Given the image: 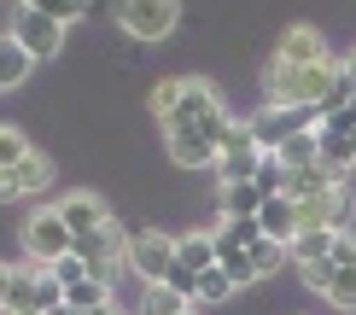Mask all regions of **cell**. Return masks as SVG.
<instances>
[{
    "label": "cell",
    "mask_w": 356,
    "mask_h": 315,
    "mask_svg": "<svg viewBox=\"0 0 356 315\" xmlns=\"http://www.w3.org/2000/svg\"><path fill=\"white\" fill-rule=\"evenodd\" d=\"M211 111H222V94L199 76H170L152 88V117L164 123V134H181V129H199Z\"/></svg>",
    "instance_id": "obj_1"
},
{
    "label": "cell",
    "mask_w": 356,
    "mask_h": 315,
    "mask_svg": "<svg viewBox=\"0 0 356 315\" xmlns=\"http://www.w3.org/2000/svg\"><path fill=\"white\" fill-rule=\"evenodd\" d=\"M339 82V58H321V65H286V58H269L263 70V88H269V105H321V94Z\"/></svg>",
    "instance_id": "obj_2"
},
{
    "label": "cell",
    "mask_w": 356,
    "mask_h": 315,
    "mask_svg": "<svg viewBox=\"0 0 356 315\" xmlns=\"http://www.w3.org/2000/svg\"><path fill=\"white\" fill-rule=\"evenodd\" d=\"M18 245H24V257H29V263H58L65 251H76V234L65 228L58 204H41V210H29V216H24Z\"/></svg>",
    "instance_id": "obj_3"
},
{
    "label": "cell",
    "mask_w": 356,
    "mask_h": 315,
    "mask_svg": "<svg viewBox=\"0 0 356 315\" xmlns=\"http://www.w3.org/2000/svg\"><path fill=\"white\" fill-rule=\"evenodd\" d=\"M245 123H251V140H257L263 152H280L292 134L316 129V123H321V111H316V105H263V111H251Z\"/></svg>",
    "instance_id": "obj_4"
},
{
    "label": "cell",
    "mask_w": 356,
    "mask_h": 315,
    "mask_svg": "<svg viewBox=\"0 0 356 315\" xmlns=\"http://www.w3.org/2000/svg\"><path fill=\"white\" fill-rule=\"evenodd\" d=\"M76 257L88 263V275H94V280L117 286V275L129 268V234L117 228V222H106V228H94V234L76 239Z\"/></svg>",
    "instance_id": "obj_5"
},
{
    "label": "cell",
    "mask_w": 356,
    "mask_h": 315,
    "mask_svg": "<svg viewBox=\"0 0 356 315\" xmlns=\"http://www.w3.org/2000/svg\"><path fill=\"white\" fill-rule=\"evenodd\" d=\"M117 24L135 41H164L181 24V0H117Z\"/></svg>",
    "instance_id": "obj_6"
},
{
    "label": "cell",
    "mask_w": 356,
    "mask_h": 315,
    "mask_svg": "<svg viewBox=\"0 0 356 315\" xmlns=\"http://www.w3.org/2000/svg\"><path fill=\"white\" fill-rule=\"evenodd\" d=\"M12 41L35 58H58V47H65V24H53L47 12H29V6H12Z\"/></svg>",
    "instance_id": "obj_7"
},
{
    "label": "cell",
    "mask_w": 356,
    "mask_h": 315,
    "mask_svg": "<svg viewBox=\"0 0 356 315\" xmlns=\"http://www.w3.org/2000/svg\"><path fill=\"white\" fill-rule=\"evenodd\" d=\"M129 268L140 275V286H158V280H170L175 268V239L146 228V234H129Z\"/></svg>",
    "instance_id": "obj_8"
},
{
    "label": "cell",
    "mask_w": 356,
    "mask_h": 315,
    "mask_svg": "<svg viewBox=\"0 0 356 315\" xmlns=\"http://www.w3.org/2000/svg\"><path fill=\"white\" fill-rule=\"evenodd\" d=\"M263 158H269V152H263V146L251 140V123H234V129H228V140H222V158H216L222 187H228V181H251Z\"/></svg>",
    "instance_id": "obj_9"
},
{
    "label": "cell",
    "mask_w": 356,
    "mask_h": 315,
    "mask_svg": "<svg viewBox=\"0 0 356 315\" xmlns=\"http://www.w3.org/2000/svg\"><path fill=\"white\" fill-rule=\"evenodd\" d=\"M47 187H53V158L47 152H29L18 170H0V204L35 199V193H47Z\"/></svg>",
    "instance_id": "obj_10"
},
{
    "label": "cell",
    "mask_w": 356,
    "mask_h": 315,
    "mask_svg": "<svg viewBox=\"0 0 356 315\" xmlns=\"http://www.w3.org/2000/svg\"><path fill=\"white\" fill-rule=\"evenodd\" d=\"M164 146H170V158L181 163V170H216V158H222V146L211 140V134H199V129L164 134Z\"/></svg>",
    "instance_id": "obj_11"
},
{
    "label": "cell",
    "mask_w": 356,
    "mask_h": 315,
    "mask_svg": "<svg viewBox=\"0 0 356 315\" xmlns=\"http://www.w3.org/2000/svg\"><path fill=\"white\" fill-rule=\"evenodd\" d=\"M58 216H65V228H70V234L82 239V234L106 228V222H111V210L99 204L94 193H65V199H58Z\"/></svg>",
    "instance_id": "obj_12"
},
{
    "label": "cell",
    "mask_w": 356,
    "mask_h": 315,
    "mask_svg": "<svg viewBox=\"0 0 356 315\" xmlns=\"http://www.w3.org/2000/svg\"><path fill=\"white\" fill-rule=\"evenodd\" d=\"M275 58H286V65H321V58H333V53H327V41H321V29H309V24H292L286 35H280Z\"/></svg>",
    "instance_id": "obj_13"
},
{
    "label": "cell",
    "mask_w": 356,
    "mask_h": 315,
    "mask_svg": "<svg viewBox=\"0 0 356 315\" xmlns=\"http://www.w3.org/2000/svg\"><path fill=\"white\" fill-rule=\"evenodd\" d=\"M257 228H263V239H280V245H292V234H298V216H292V199H286V193L263 199V210H257Z\"/></svg>",
    "instance_id": "obj_14"
},
{
    "label": "cell",
    "mask_w": 356,
    "mask_h": 315,
    "mask_svg": "<svg viewBox=\"0 0 356 315\" xmlns=\"http://www.w3.org/2000/svg\"><path fill=\"white\" fill-rule=\"evenodd\" d=\"M333 245H339V228H298L286 251H292V263H327Z\"/></svg>",
    "instance_id": "obj_15"
},
{
    "label": "cell",
    "mask_w": 356,
    "mask_h": 315,
    "mask_svg": "<svg viewBox=\"0 0 356 315\" xmlns=\"http://www.w3.org/2000/svg\"><path fill=\"white\" fill-rule=\"evenodd\" d=\"M187 309H193V304H187L175 286H164V280H158V286H146L140 304H135V315H187Z\"/></svg>",
    "instance_id": "obj_16"
},
{
    "label": "cell",
    "mask_w": 356,
    "mask_h": 315,
    "mask_svg": "<svg viewBox=\"0 0 356 315\" xmlns=\"http://www.w3.org/2000/svg\"><path fill=\"white\" fill-rule=\"evenodd\" d=\"M175 263H187V268H216V239L211 234H181L175 239Z\"/></svg>",
    "instance_id": "obj_17"
},
{
    "label": "cell",
    "mask_w": 356,
    "mask_h": 315,
    "mask_svg": "<svg viewBox=\"0 0 356 315\" xmlns=\"http://www.w3.org/2000/svg\"><path fill=\"white\" fill-rule=\"evenodd\" d=\"M263 210V187L257 181H228L222 187V216H257Z\"/></svg>",
    "instance_id": "obj_18"
},
{
    "label": "cell",
    "mask_w": 356,
    "mask_h": 315,
    "mask_svg": "<svg viewBox=\"0 0 356 315\" xmlns=\"http://www.w3.org/2000/svg\"><path fill=\"white\" fill-rule=\"evenodd\" d=\"M29 65H35V58H29V53H24L12 35H0V88H18V82H29Z\"/></svg>",
    "instance_id": "obj_19"
},
{
    "label": "cell",
    "mask_w": 356,
    "mask_h": 315,
    "mask_svg": "<svg viewBox=\"0 0 356 315\" xmlns=\"http://www.w3.org/2000/svg\"><path fill=\"white\" fill-rule=\"evenodd\" d=\"M327 187H345V181H339V175H327L321 163H309V170H292L286 199H316V193H327Z\"/></svg>",
    "instance_id": "obj_20"
},
{
    "label": "cell",
    "mask_w": 356,
    "mask_h": 315,
    "mask_svg": "<svg viewBox=\"0 0 356 315\" xmlns=\"http://www.w3.org/2000/svg\"><path fill=\"white\" fill-rule=\"evenodd\" d=\"M65 304L70 309H106V304H117V298H111V286H106V280H94V275H88V280H76V286H65Z\"/></svg>",
    "instance_id": "obj_21"
},
{
    "label": "cell",
    "mask_w": 356,
    "mask_h": 315,
    "mask_svg": "<svg viewBox=\"0 0 356 315\" xmlns=\"http://www.w3.org/2000/svg\"><path fill=\"white\" fill-rule=\"evenodd\" d=\"M245 257H251V275H257V280H269V275H280V268H286V257H292V251L280 245V239H257V245H251Z\"/></svg>",
    "instance_id": "obj_22"
},
{
    "label": "cell",
    "mask_w": 356,
    "mask_h": 315,
    "mask_svg": "<svg viewBox=\"0 0 356 315\" xmlns=\"http://www.w3.org/2000/svg\"><path fill=\"white\" fill-rule=\"evenodd\" d=\"M269 158H280V163H286V170H309V163L321 158V146H316V129H304V134H292V140L280 146V152H269Z\"/></svg>",
    "instance_id": "obj_23"
},
{
    "label": "cell",
    "mask_w": 356,
    "mask_h": 315,
    "mask_svg": "<svg viewBox=\"0 0 356 315\" xmlns=\"http://www.w3.org/2000/svg\"><path fill=\"white\" fill-rule=\"evenodd\" d=\"M6 315H35V268H12V286H6Z\"/></svg>",
    "instance_id": "obj_24"
},
{
    "label": "cell",
    "mask_w": 356,
    "mask_h": 315,
    "mask_svg": "<svg viewBox=\"0 0 356 315\" xmlns=\"http://www.w3.org/2000/svg\"><path fill=\"white\" fill-rule=\"evenodd\" d=\"M327 263H333V257H327ZM321 298H327L333 309H356V263H350V268L333 263V280H327V292H321Z\"/></svg>",
    "instance_id": "obj_25"
},
{
    "label": "cell",
    "mask_w": 356,
    "mask_h": 315,
    "mask_svg": "<svg viewBox=\"0 0 356 315\" xmlns=\"http://www.w3.org/2000/svg\"><path fill=\"white\" fill-rule=\"evenodd\" d=\"M18 6H29V12H47L53 24H82V18H88V0H18Z\"/></svg>",
    "instance_id": "obj_26"
},
{
    "label": "cell",
    "mask_w": 356,
    "mask_h": 315,
    "mask_svg": "<svg viewBox=\"0 0 356 315\" xmlns=\"http://www.w3.org/2000/svg\"><path fill=\"white\" fill-rule=\"evenodd\" d=\"M35 152V146L24 140V129H12V123H0V170H18V163Z\"/></svg>",
    "instance_id": "obj_27"
},
{
    "label": "cell",
    "mask_w": 356,
    "mask_h": 315,
    "mask_svg": "<svg viewBox=\"0 0 356 315\" xmlns=\"http://www.w3.org/2000/svg\"><path fill=\"white\" fill-rule=\"evenodd\" d=\"M234 292H240V286H234L222 268H204V275H199V298H193V304H228Z\"/></svg>",
    "instance_id": "obj_28"
},
{
    "label": "cell",
    "mask_w": 356,
    "mask_h": 315,
    "mask_svg": "<svg viewBox=\"0 0 356 315\" xmlns=\"http://www.w3.org/2000/svg\"><path fill=\"white\" fill-rule=\"evenodd\" d=\"M251 181L263 187V199H275V193H286V181H292V170H286V163H280V158H263V163H257V175H251Z\"/></svg>",
    "instance_id": "obj_29"
},
{
    "label": "cell",
    "mask_w": 356,
    "mask_h": 315,
    "mask_svg": "<svg viewBox=\"0 0 356 315\" xmlns=\"http://www.w3.org/2000/svg\"><path fill=\"white\" fill-rule=\"evenodd\" d=\"M58 304H65V286L53 280V268H35V315H47Z\"/></svg>",
    "instance_id": "obj_30"
},
{
    "label": "cell",
    "mask_w": 356,
    "mask_h": 315,
    "mask_svg": "<svg viewBox=\"0 0 356 315\" xmlns=\"http://www.w3.org/2000/svg\"><path fill=\"white\" fill-rule=\"evenodd\" d=\"M53 268V280H58V286H76V280H88V263L76 257V251H65V257H58V263H47Z\"/></svg>",
    "instance_id": "obj_31"
},
{
    "label": "cell",
    "mask_w": 356,
    "mask_h": 315,
    "mask_svg": "<svg viewBox=\"0 0 356 315\" xmlns=\"http://www.w3.org/2000/svg\"><path fill=\"white\" fill-rule=\"evenodd\" d=\"M164 286H175V292H181V298H187V304H193V298H199V268H187V263H175V268H170V280H164Z\"/></svg>",
    "instance_id": "obj_32"
},
{
    "label": "cell",
    "mask_w": 356,
    "mask_h": 315,
    "mask_svg": "<svg viewBox=\"0 0 356 315\" xmlns=\"http://www.w3.org/2000/svg\"><path fill=\"white\" fill-rule=\"evenodd\" d=\"M298 280L309 292H327V280H333V263H298Z\"/></svg>",
    "instance_id": "obj_33"
},
{
    "label": "cell",
    "mask_w": 356,
    "mask_h": 315,
    "mask_svg": "<svg viewBox=\"0 0 356 315\" xmlns=\"http://www.w3.org/2000/svg\"><path fill=\"white\" fill-rule=\"evenodd\" d=\"M333 263H339V268H350V263H356V234H339V245H333Z\"/></svg>",
    "instance_id": "obj_34"
},
{
    "label": "cell",
    "mask_w": 356,
    "mask_h": 315,
    "mask_svg": "<svg viewBox=\"0 0 356 315\" xmlns=\"http://www.w3.org/2000/svg\"><path fill=\"white\" fill-rule=\"evenodd\" d=\"M6 286H12V263H0V315H6Z\"/></svg>",
    "instance_id": "obj_35"
},
{
    "label": "cell",
    "mask_w": 356,
    "mask_h": 315,
    "mask_svg": "<svg viewBox=\"0 0 356 315\" xmlns=\"http://www.w3.org/2000/svg\"><path fill=\"white\" fill-rule=\"evenodd\" d=\"M339 70H345V76H350V88H356V47H350L345 58H339Z\"/></svg>",
    "instance_id": "obj_36"
},
{
    "label": "cell",
    "mask_w": 356,
    "mask_h": 315,
    "mask_svg": "<svg viewBox=\"0 0 356 315\" xmlns=\"http://www.w3.org/2000/svg\"><path fill=\"white\" fill-rule=\"evenodd\" d=\"M82 315H123V309H117V304H106V309H82Z\"/></svg>",
    "instance_id": "obj_37"
},
{
    "label": "cell",
    "mask_w": 356,
    "mask_h": 315,
    "mask_svg": "<svg viewBox=\"0 0 356 315\" xmlns=\"http://www.w3.org/2000/svg\"><path fill=\"white\" fill-rule=\"evenodd\" d=\"M350 152H356V134H350Z\"/></svg>",
    "instance_id": "obj_38"
},
{
    "label": "cell",
    "mask_w": 356,
    "mask_h": 315,
    "mask_svg": "<svg viewBox=\"0 0 356 315\" xmlns=\"http://www.w3.org/2000/svg\"><path fill=\"white\" fill-rule=\"evenodd\" d=\"M187 315H199V304H193V309H187Z\"/></svg>",
    "instance_id": "obj_39"
},
{
    "label": "cell",
    "mask_w": 356,
    "mask_h": 315,
    "mask_svg": "<svg viewBox=\"0 0 356 315\" xmlns=\"http://www.w3.org/2000/svg\"><path fill=\"white\" fill-rule=\"evenodd\" d=\"M350 117H356V99H350Z\"/></svg>",
    "instance_id": "obj_40"
}]
</instances>
